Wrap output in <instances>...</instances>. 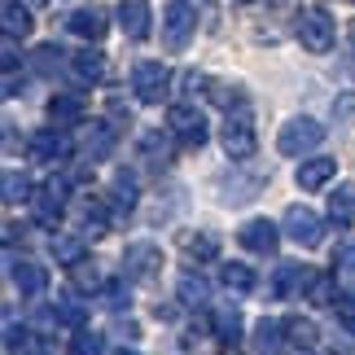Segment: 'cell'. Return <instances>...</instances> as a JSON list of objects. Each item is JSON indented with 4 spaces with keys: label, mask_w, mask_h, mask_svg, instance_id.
Instances as JSON below:
<instances>
[{
    "label": "cell",
    "mask_w": 355,
    "mask_h": 355,
    "mask_svg": "<svg viewBox=\"0 0 355 355\" xmlns=\"http://www.w3.org/2000/svg\"><path fill=\"white\" fill-rule=\"evenodd\" d=\"M220 145L233 162H250L254 149H259V132H254V110L245 101H237L233 110L224 114V128H220Z\"/></svg>",
    "instance_id": "1"
},
{
    "label": "cell",
    "mask_w": 355,
    "mask_h": 355,
    "mask_svg": "<svg viewBox=\"0 0 355 355\" xmlns=\"http://www.w3.org/2000/svg\"><path fill=\"white\" fill-rule=\"evenodd\" d=\"M294 35L307 53H329L334 40H338V26L329 18V9L307 5V9H298V18H294Z\"/></svg>",
    "instance_id": "2"
},
{
    "label": "cell",
    "mask_w": 355,
    "mask_h": 355,
    "mask_svg": "<svg viewBox=\"0 0 355 355\" xmlns=\"http://www.w3.org/2000/svg\"><path fill=\"white\" fill-rule=\"evenodd\" d=\"M198 31V9L193 0H167V9H162V44L171 53H184L189 40Z\"/></svg>",
    "instance_id": "3"
},
{
    "label": "cell",
    "mask_w": 355,
    "mask_h": 355,
    "mask_svg": "<svg viewBox=\"0 0 355 355\" xmlns=\"http://www.w3.org/2000/svg\"><path fill=\"white\" fill-rule=\"evenodd\" d=\"M324 141V128L316 119H307V114H298V119H290L285 128L277 132V149L285 158H303V154H311Z\"/></svg>",
    "instance_id": "4"
},
{
    "label": "cell",
    "mask_w": 355,
    "mask_h": 355,
    "mask_svg": "<svg viewBox=\"0 0 355 355\" xmlns=\"http://www.w3.org/2000/svg\"><path fill=\"white\" fill-rule=\"evenodd\" d=\"M162 250L154 241H132L128 250H123V277H128L132 285H149V281H158L162 277Z\"/></svg>",
    "instance_id": "5"
},
{
    "label": "cell",
    "mask_w": 355,
    "mask_h": 355,
    "mask_svg": "<svg viewBox=\"0 0 355 355\" xmlns=\"http://www.w3.org/2000/svg\"><path fill=\"white\" fill-rule=\"evenodd\" d=\"M62 198H66V180H49V184H40L35 193H31V220L40 224V228H49V233H58V224H62V215H66V207H62Z\"/></svg>",
    "instance_id": "6"
},
{
    "label": "cell",
    "mask_w": 355,
    "mask_h": 355,
    "mask_svg": "<svg viewBox=\"0 0 355 355\" xmlns=\"http://www.w3.org/2000/svg\"><path fill=\"white\" fill-rule=\"evenodd\" d=\"M281 228H285V237L298 241L303 250H316V245L324 241V220H320V215L311 211V207H298V202H294L290 211H285Z\"/></svg>",
    "instance_id": "7"
},
{
    "label": "cell",
    "mask_w": 355,
    "mask_h": 355,
    "mask_svg": "<svg viewBox=\"0 0 355 355\" xmlns=\"http://www.w3.org/2000/svg\"><path fill=\"white\" fill-rule=\"evenodd\" d=\"M167 88H171V71L162 62H136L132 66V92H136V101L158 105L162 97H167Z\"/></svg>",
    "instance_id": "8"
},
{
    "label": "cell",
    "mask_w": 355,
    "mask_h": 355,
    "mask_svg": "<svg viewBox=\"0 0 355 355\" xmlns=\"http://www.w3.org/2000/svg\"><path fill=\"white\" fill-rule=\"evenodd\" d=\"M167 128L180 136L184 145H193V149H202V145H207V136H211V128H207V119H202V110H198V105H184V101L167 110Z\"/></svg>",
    "instance_id": "9"
},
{
    "label": "cell",
    "mask_w": 355,
    "mask_h": 355,
    "mask_svg": "<svg viewBox=\"0 0 355 355\" xmlns=\"http://www.w3.org/2000/svg\"><path fill=\"white\" fill-rule=\"evenodd\" d=\"M175 154V132L171 128H141L136 136V158L149 162V167H167Z\"/></svg>",
    "instance_id": "10"
},
{
    "label": "cell",
    "mask_w": 355,
    "mask_h": 355,
    "mask_svg": "<svg viewBox=\"0 0 355 355\" xmlns=\"http://www.w3.org/2000/svg\"><path fill=\"white\" fill-rule=\"evenodd\" d=\"M263 180H268L263 171L241 175V162H233V171L220 175V180H215V189H220V202H228V207H241V202H250L259 189H263Z\"/></svg>",
    "instance_id": "11"
},
{
    "label": "cell",
    "mask_w": 355,
    "mask_h": 355,
    "mask_svg": "<svg viewBox=\"0 0 355 355\" xmlns=\"http://www.w3.org/2000/svg\"><path fill=\"white\" fill-rule=\"evenodd\" d=\"M26 149H31L35 162H66L71 158V136H66V128H40L31 141H26Z\"/></svg>",
    "instance_id": "12"
},
{
    "label": "cell",
    "mask_w": 355,
    "mask_h": 355,
    "mask_svg": "<svg viewBox=\"0 0 355 355\" xmlns=\"http://www.w3.org/2000/svg\"><path fill=\"white\" fill-rule=\"evenodd\" d=\"M237 241H241L250 254H277V245H281V228L259 215V220H245V224H241Z\"/></svg>",
    "instance_id": "13"
},
{
    "label": "cell",
    "mask_w": 355,
    "mask_h": 355,
    "mask_svg": "<svg viewBox=\"0 0 355 355\" xmlns=\"http://www.w3.org/2000/svg\"><path fill=\"white\" fill-rule=\"evenodd\" d=\"M311 277L316 272L303 263H277V277H272V294L277 298H298L303 290H311Z\"/></svg>",
    "instance_id": "14"
},
{
    "label": "cell",
    "mask_w": 355,
    "mask_h": 355,
    "mask_svg": "<svg viewBox=\"0 0 355 355\" xmlns=\"http://www.w3.org/2000/svg\"><path fill=\"white\" fill-rule=\"evenodd\" d=\"M334 175H338V158H303L298 171H294V180H298V189L316 193V189H324Z\"/></svg>",
    "instance_id": "15"
},
{
    "label": "cell",
    "mask_w": 355,
    "mask_h": 355,
    "mask_svg": "<svg viewBox=\"0 0 355 355\" xmlns=\"http://www.w3.org/2000/svg\"><path fill=\"white\" fill-rule=\"evenodd\" d=\"M71 31L79 35V40H88V44H97V40L110 31V18H105V9H97V5H84V9H75L71 13Z\"/></svg>",
    "instance_id": "16"
},
{
    "label": "cell",
    "mask_w": 355,
    "mask_h": 355,
    "mask_svg": "<svg viewBox=\"0 0 355 355\" xmlns=\"http://www.w3.org/2000/svg\"><path fill=\"white\" fill-rule=\"evenodd\" d=\"M9 277H13V285H18V294H22V298H35V294H44V290H49V272L40 268V263H31V259L13 263V268H9Z\"/></svg>",
    "instance_id": "17"
},
{
    "label": "cell",
    "mask_w": 355,
    "mask_h": 355,
    "mask_svg": "<svg viewBox=\"0 0 355 355\" xmlns=\"http://www.w3.org/2000/svg\"><path fill=\"white\" fill-rule=\"evenodd\" d=\"M149 22H154V18H149L145 0H123V5H119V26H123V35H128V40H145L149 35Z\"/></svg>",
    "instance_id": "18"
},
{
    "label": "cell",
    "mask_w": 355,
    "mask_h": 355,
    "mask_svg": "<svg viewBox=\"0 0 355 355\" xmlns=\"http://www.w3.org/2000/svg\"><path fill=\"white\" fill-rule=\"evenodd\" d=\"M175 298H180L184 307H207L211 303V285L202 272H180V281H175Z\"/></svg>",
    "instance_id": "19"
},
{
    "label": "cell",
    "mask_w": 355,
    "mask_h": 355,
    "mask_svg": "<svg viewBox=\"0 0 355 355\" xmlns=\"http://www.w3.org/2000/svg\"><path fill=\"white\" fill-rule=\"evenodd\" d=\"M79 233L84 237H105L110 233V215H105L101 198H84V207H79Z\"/></svg>",
    "instance_id": "20"
},
{
    "label": "cell",
    "mask_w": 355,
    "mask_h": 355,
    "mask_svg": "<svg viewBox=\"0 0 355 355\" xmlns=\"http://www.w3.org/2000/svg\"><path fill=\"white\" fill-rule=\"evenodd\" d=\"M84 101L75 97V92H58V97L49 101V119L58 123V128H75V123H84Z\"/></svg>",
    "instance_id": "21"
},
{
    "label": "cell",
    "mask_w": 355,
    "mask_h": 355,
    "mask_svg": "<svg viewBox=\"0 0 355 355\" xmlns=\"http://www.w3.org/2000/svg\"><path fill=\"white\" fill-rule=\"evenodd\" d=\"M71 75L79 79V84H101V75H105V58L97 49H79L75 58H71Z\"/></svg>",
    "instance_id": "22"
},
{
    "label": "cell",
    "mask_w": 355,
    "mask_h": 355,
    "mask_svg": "<svg viewBox=\"0 0 355 355\" xmlns=\"http://www.w3.org/2000/svg\"><path fill=\"white\" fill-rule=\"evenodd\" d=\"M0 22H5V35H13V40H26V35H31V26H35L31 9H26L22 0H5V9H0Z\"/></svg>",
    "instance_id": "23"
},
{
    "label": "cell",
    "mask_w": 355,
    "mask_h": 355,
    "mask_svg": "<svg viewBox=\"0 0 355 355\" xmlns=\"http://www.w3.org/2000/svg\"><path fill=\"white\" fill-rule=\"evenodd\" d=\"M281 324H285V343H290V347H298V351H311V347H316L320 329L307 316H285Z\"/></svg>",
    "instance_id": "24"
},
{
    "label": "cell",
    "mask_w": 355,
    "mask_h": 355,
    "mask_svg": "<svg viewBox=\"0 0 355 355\" xmlns=\"http://www.w3.org/2000/svg\"><path fill=\"white\" fill-rule=\"evenodd\" d=\"M71 290H79V294H101V290H105L101 268H97V263H88V259L71 263Z\"/></svg>",
    "instance_id": "25"
},
{
    "label": "cell",
    "mask_w": 355,
    "mask_h": 355,
    "mask_svg": "<svg viewBox=\"0 0 355 355\" xmlns=\"http://www.w3.org/2000/svg\"><path fill=\"white\" fill-rule=\"evenodd\" d=\"M285 347V324L281 320H259L254 324V355H277Z\"/></svg>",
    "instance_id": "26"
},
{
    "label": "cell",
    "mask_w": 355,
    "mask_h": 355,
    "mask_svg": "<svg viewBox=\"0 0 355 355\" xmlns=\"http://www.w3.org/2000/svg\"><path fill=\"white\" fill-rule=\"evenodd\" d=\"M110 149H114V128H110V123H92V128H88V141H84L88 162L110 158Z\"/></svg>",
    "instance_id": "27"
},
{
    "label": "cell",
    "mask_w": 355,
    "mask_h": 355,
    "mask_svg": "<svg viewBox=\"0 0 355 355\" xmlns=\"http://www.w3.org/2000/svg\"><path fill=\"white\" fill-rule=\"evenodd\" d=\"M211 329H215V338H220L224 347H237L241 343V316H237V307H220L211 316Z\"/></svg>",
    "instance_id": "28"
},
{
    "label": "cell",
    "mask_w": 355,
    "mask_h": 355,
    "mask_svg": "<svg viewBox=\"0 0 355 355\" xmlns=\"http://www.w3.org/2000/svg\"><path fill=\"white\" fill-rule=\"evenodd\" d=\"M31 66H35V75H44V79H53L62 71V66H71V58L58 49V44H40L35 53H31Z\"/></svg>",
    "instance_id": "29"
},
{
    "label": "cell",
    "mask_w": 355,
    "mask_h": 355,
    "mask_svg": "<svg viewBox=\"0 0 355 355\" xmlns=\"http://www.w3.org/2000/svg\"><path fill=\"white\" fill-rule=\"evenodd\" d=\"M184 254L198 259V263H211V259H220V237L215 233H189L184 237Z\"/></svg>",
    "instance_id": "30"
},
{
    "label": "cell",
    "mask_w": 355,
    "mask_h": 355,
    "mask_svg": "<svg viewBox=\"0 0 355 355\" xmlns=\"http://www.w3.org/2000/svg\"><path fill=\"white\" fill-rule=\"evenodd\" d=\"M84 233H62V237H53V259H58V263H66V268H71V263H79V259H84Z\"/></svg>",
    "instance_id": "31"
},
{
    "label": "cell",
    "mask_w": 355,
    "mask_h": 355,
    "mask_svg": "<svg viewBox=\"0 0 355 355\" xmlns=\"http://www.w3.org/2000/svg\"><path fill=\"white\" fill-rule=\"evenodd\" d=\"M220 281H224V285H228L233 294H250V290H254V272L245 268V263H224Z\"/></svg>",
    "instance_id": "32"
},
{
    "label": "cell",
    "mask_w": 355,
    "mask_h": 355,
    "mask_svg": "<svg viewBox=\"0 0 355 355\" xmlns=\"http://www.w3.org/2000/svg\"><path fill=\"white\" fill-rule=\"evenodd\" d=\"M329 220L338 228H347L355 220V193H351V189H338V193L329 198Z\"/></svg>",
    "instance_id": "33"
},
{
    "label": "cell",
    "mask_w": 355,
    "mask_h": 355,
    "mask_svg": "<svg viewBox=\"0 0 355 355\" xmlns=\"http://www.w3.org/2000/svg\"><path fill=\"white\" fill-rule=\"evenodd\" d=\"M110 184H114V198H119V207H128V211H132V207H136V175H132L128 167H119Z\"/></svg>",
    "instance_id": "34"
},
{
    "label": "cell",
    "mask_w": 355,
    "mask_h": 355,
    "mask_svg": "<svg viewBox=\"0 0 355 355\" xmlns=\"http://www.w3.org/2000/svg\"><path fill=\"white\" fill-rule=\"evenodd\" d=\"M0 189H5V202H9V207H18V202H31V184H26L18 171H5Z\"/></svg>",
    "instance_id": "35"
},
{
    "label": "cell",
    "mask_w": 355,
    "mask_h": 355,
    "mask_svg": "<svg viewBox=\"0 0 355 355\" xmlns=\"http://www.w3.org/2000/svg\"><path fill=\"white\" fill-rule=\"evenodd\" d=\"M71 355H105V338L101 334H88V329H75Z\"/></svg>",
    "instance_id": "36"
},
{
    "label": "cell",
    "mask_w": 355,
    "mask_h": 355,
    "mask_svg": "<svg viewBox=\"0 0 355 355\" xmlns=\"http://www.w3.org/2000/svg\"><path fill=\"white\" fill-rule=\"evenodd\" d=\"M334 268H338V277H343V281H355V241H343L334 250Z\"/></svg>",
    "instance_id": "37"
},
{
    "label": "cell",
    "mask_w": 355,
    "mask_h": 355,
    "mask_svg": "<svg viewBox=\"0 0 355 355\" xmlns=\"http://www.w3.org/2000/svg\"><path fill=\"white\" fill-rule=\"evenodd\" d=\"M329 307H334V316H338V320H343L347 329L355 334V290H347V294H334V303H329Z\"/></svg>",
    "instance_id": "38"
},
{
    "label": "cell",
    "mask_w": 355,
    "mask_h": 355,
    "mask_svg": "<svg viewBox=\"0 0 355 355\" xmlns=\"http://www.w3.org/2000/svg\"><path fill=\"white\" fill-rule=\"evenodd\" d=\"M53 307H58V320L66 329H84V307H79L75 298H62V303H53Z\"/></svg>",
    "instance_id": "39"
},
{
    "label": "cell",
    "mask_w": 355,
    "mask_h": 355,
    "mask_svg": "<svg viewBox=\"0 0 355 355\" xmlns=\"http://www.w3.org/2000/svg\"><path fill=\"white\" fill-rule=\"evenodd\" d=\"M101 303L110 307V311H123V307H128V277L105 285V290H101Z\"/></svg>",
    "instance_id": "40"
},
{
    "label": "cell",
    "mask_w": 355,
    "mask_h": 355,
    "mask_svg": "<svg viewBox=\"0 0 355 355\" xmlns=\"http://www.w3.org/2000/svg\"><path fill=\"white\" fill-rule=\"evenodd\" d=\"M114 338H119V343H136V338H141V329H136V320H114Z\"/></svg>",
    "instance_id": "41"
},
{
    "label": "cell",
    "mask_w": 355,
    "mask_h": 355,
    "mask_svg": "<svg viewBox=\"0 0 355 355\" xmlns=\"http://www.w3.org/2000/svg\"><path fill=\"white\" fill-rule=\"evenodd\" d=\"M347 40H351V53H355V22L347 26Z\"/></svg>",
    "instance_id": "42"
},
{
    "label": "cell",
    "mask_w": 355,
    "mask_h": 355,
    "mask_svg": "<svg viewBox=\"0 0 355 355\" xmlns=\"http://www.w3.org/2000/svg\"><path fill=\"white\" fill-rule=\"evenodd\" d=\"M114 355H141V351H128V347H123V351H114Z\"/></svg>",
    "instance_id": "43"
},
{
    "label": "cell",
    "mask_w": 355,
    "mask_h": 355,
    "mask_svg": "<svg viewBox=\"0 0 355 355\" xmlns=\"http://www.w3.org/2000/svg\"><path fill=\"white\" fill-rule=\"evenodd\" d=\"M233 5H250V0H233Z\"/></svg>",
    "instance_id": "44"
},
{
    "label": "cell",
    "mask_w": 355,
    "mask_h": 355,
    "mask_svg": "<svg viewBox=\"0 0 355 355\" xmlns=\"http://www.w3.org/2000/svg\"><path fill=\"white\" fill-rule=\"evenodd\" d=\"M303 355H311V351H303Z\"/></svg>",
    "instance_id": "45"
}]
</instances>
